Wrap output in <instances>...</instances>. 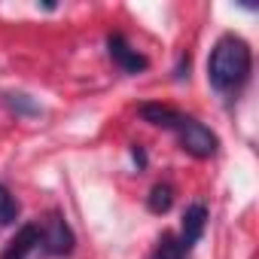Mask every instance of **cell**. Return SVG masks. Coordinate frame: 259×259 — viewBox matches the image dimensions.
Returning a JSON list of instances; mask_svg holds the SVG:
<instances>
[{
	"instance_id": "obj_11",
	"label": "cell",
	"mask_w": 259,
	"mask_h": 259,
	"mask_svg": "<svg viewBox=\"0 0 259 259\" xmlns=\"http://www.w3.org/2000/svg\"><path fill=\"white\" fill-rule=\"evenodd\" d=\"M186 76H189V55H180V64L174 67V79H177V82H183Z\"/></svg>"
},
{
	"instance_id": "obj_12",
	"label": "cell",
	"mask_w": 259,
	"mask_h": 259,
	"mask_svg": "<svg viewBox=\"0 0 259 259\" xmlns=\"http://www.w3.org/2000/svg\"><path fill=\"white\" fill-rule=\"evenodd\" d=\"M132 159H135L138 171H144V168H147V150H144L141 144H135V147H132Z\"/></svg>"
},
{
	"instance_id": "obj_4",
	"label": "cell",
	"mask_w": 259,
	"mask_h": 259,
	"mask_svg": "<svg viewBox=\"0 0 259 259\" xmlns=\"http://www.w3.org/2000/svg\"><path fill=\"white\" fill-rule=\"evenodd\" d=\"M107 55H110V61L122 70V73H144L147 67H150V58L144 55V52H138L132 43H128V37L125 34H119V31H113V34H107Z\"/></svg>"
},
{
	"instance_id": "obj_2",
	"label": "cell",
	"mask_w": 259,
	"mask_h": 259,
	"mask_svg": "<svg viewBox=\"0 0 259 259\" xmlns=\"http://www.w3.org/2000/svg\"><path fill=\"white\" fill-rule=\"evenodd\" d=\"M253 70V52L250 43L238 34H223L207 58V82L220 95H238Z\"/></svg>"
},
{
	"instance_id": "obj_10",
	"label": "cell",
	"mask_w": 259,
	"mask_h": 259,
	"mask_svg": "<svg viewBox=\"0 0 259 259\" xmlns=\"http://www.w3.org/2000/svg\"><path fill=\"white\" fill-rule=\"evenodd\" d=\"M4 101H7V107H10L13 113H22V116H34V113H40V107H37L28 95H7Z\"/></svg>"
},
{
	"instance_id": "obj_7",
	"label": "cell",
	"mask_w": 259,
	"mask_h": 259,
	"mask_svg": "<svg viewBox=\"0 0 259 259\" xmlns=\"http://www.w3.org/2000/svg\"><path fill=\"white\" fill-rule=\"evenodd\" d=\"M171 204H174V186L171 183H156L153 189H150V195H147V207H150V213H168L171 210Z\"/></svg>"
},
{
	"instance_id": "obj_5",
	"label": "cell",
	"mask_w": 259,
	"mask_h": 259,
	"mask_svg": "<svg viewBox=\"0 0 259 259\" xmlns=\"http://www.w3.org/2000/svg\"><path fill=\"white\" fill-rule=\"evenodd\" d=\"M204 229H207V204L204 201H192L186 210H183V223H180V247L186 253H192V247L204 238Z\"/></svg>"
},
{
	"instance_id": "obj_8",
	"label": "cell",
	"mask_w": 259,
	"mask_h": 259,
	"mask_svg": "<svg viewBox=\"0 0 259 259\" xmlns=\"http://www.w3.org/2000/svg\"><path fill=\"white\" fill-rule=\"evenodd\" d=\"M150 259H189V253L180 247V241H177L174 232H165L159 238V244H156V250H153Z\"/></svg>"
},
{
	"instance_id": "obj_9",
	"label": "cell",
	"mask_w": 259,
	"mask_h": 259,
	"mask_svg": "<svg viewBox=\"0 0 259 259\" xmlns=\"http://www.w3.org/2000/svg\"><path fill=\"white\" fill-rule=\"evenodd\" d=\"M19 201H16V195L0 183V226H13L16 220H19Z\"/></svg>"
},
{
	"instance_id": "obj_1",
	"label": "cell",
	"mask_w": 259,
	"mask_h": 259,
	"mask_svg": "<svg viewBox=\"0 0 259 259\" xmlns=\"http://www.w3.org/2000/svg\"><path fill=\"white\" fill-rule=\"evenodd\" d=\"M138 113H141L144 122H150L156 128H165V132H174L177 141H180V150L189 153L192 159H213L217 150H220V138L204 122H198L189 113H180V110H174L168 104H159V101L141 104Z\"/></svg>"
},
{
	"instance_id": "obj_3",
	"label": "cell",
	"mask_w": 259,
	"mask_h": 259,
	"mask_svg": "<svg viewBox=\"0 0 259 259\" xmlns=\"http://www.w3.org/2000/svg\"><path fill=\"white\" fill-rule=\"evenodd\" d=\"M40 223V256H70L76 247V235L67 226L61 210H49Z\"/></svg>"
},
{
	"instance_id": "obj_6",
	"label": "cell",
	"mask_w": 259,
	"mask_h": 259,
	"mask_svg": "<svg viewBox=\"0 0 259 259\" xmlns=\"http://www.w3.org/2000/svg\"><path fill=\"white\" fill-rule=\"evenodd\" d=\"M31 253H40V223H25L16 238L4 247L0 259H28Z\"/></svg>"
}]
</instances>
